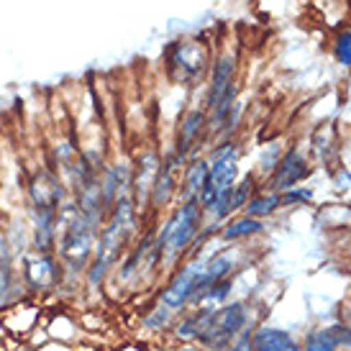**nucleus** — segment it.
Segmentation results:
<instances>
[{"mask_svg": "<svg viewBox=\"0 0 351 351\" xmlns=\"http://www.w3.org/2000/svg\"><path fill=\"white\" fill-rule=\"evenodd\" d=\"M134 226V205L128 203L126 197H118L113 205V215H110V223L103 228L98 241V254H95V262L90 269V280L98 282L100 274H106V269L116 262V256L121 254L123 244L128 239V231Z\"/></svg>", "mask_w": 351, "mask_h": 351, "instance_id": "nucleus-1", "label": "nucleus"}, {"mask_svg": "<svg viewBox=\"0 0 351 351\" xmlns=\"http://www.w3.org/2000/svg\"><path fill=\"white\" fill-rule=\"evenodd\" d=\"M62 256L69 267H80L93 252V239H95V223L98 215L85 213V210H72L62 221Z\"/></svg>", "mask_w": 351, "mask_h": 351, "instance_id": "nucleus-2", "label": "nucleus"}, {"mask_svg": "<svg viewBox=\"0 0 351 351\" xmlns=\"http://www.w3.org/2000/svg\"><path fill=\"white\" fill-rule=\"evenodd\" d=\"M236 180V152L234 147H221L215 152L213 165L208 167V177L203 182V190H200V208L205 210H213L215 200L221 193L231 190Z\"/></svg>", "mask_w": 351, "mask_h": 351, "instance_id": "nucleus-3", "label": "nucleus"}, {"mask_svg": "<svg viewBox=\"0 0 351 351\" xmlns=\"http://www.w3.org/2000/svg\"><path fill=\"white\" fill-rule=\"evenodd\" d=\"M197 218H200V205H197L195 200H187V203L172 215V221H169L167 228L162 231L159 244L156 246H159L162 252L167 249L169 256L180 254L187 244H190L193 234L197 231Z\"/></svg>", "mask_w": 351, "mask_h": 351, "instance_id": "nucleus-4", "label": "nucleus"}, {"mask_svg": "<svg viewBox=\"0 0 351 351\" xmlns=\"http://www.w3.org/2000/svg\"><path fill=\"white\" fill-rule=\"evenodd\" d=\"M244 323H246L244 305L234 302V305H228L223 311L210 313V318L205 323V331L200 333V341H205L208 346L221 349V346H226L236 333L244 328Z\"/></svg>", "mask_w": 351, "mask_h": 351, "instance_id": "nucleus-5", "label": "nucleus"}, {"mask_svg": "<svg viewBox=\"0 0 351 351\" xmlns=\"http://www.w3.org/2000/svg\"><path fill=\"white\" fill-rule=\"evenodd\" d=\"M203 267L205 264H190L182 272L177 274L175 280L169 282V287L165 290V305L169 308H177L187 302L190 298H195L197 290H200V277H203Z\"/></svg>", "mask_w": 351, "mask_h": 351, "instance_id": "nucleus-6", "label": "nucleus"}, {"mask_svg": "<svg viewBox=\"0 0 351 351\" xmlns=\"http://www.w3.org/2000/svg\"><path fill=\"white\" fill-rule=\"evenodd\" d=\"M305 177H308L305 159L298 152H287V156L277 165V172L272 177V187L274 190H290V187H295Z\"/></svg>", "mask_w": 351, "mask_h": 351, "instance_id": "nucleus-7", "label": "nucleus"}, {"mask_svg": "<svg viewBox=\"0 0 351 351\" xmlns=\"http://www.w3.org/2000/svg\"><path fill=\"white\" fill-rule=\"evenodd\" d=\"M351 343V328L346 326H328L308 336L305 351H336L339 346Z\"/></svg>", "mask_w": 351, "mask_h": 351, "instance_id": "nucleus-8", "label": "nucleus"}, {"mask_svg": "<svg viewBox=\"0 0 351 351\" xmlns=\"http://www.w3.org/2000/svg\"><path fill=\"white\" fill-rule=\"evenodd\" d=\"M254 351H300L293 336H287L280 328H259L252 339Z\"/></svg>", "mask_w": 351, "mask_h": 351, "instance_id": "nucleus-9", "label": "nucleus"}, {"mask_svg": "<svg viewBox=\"0 0 351 351\" xmlns=\"http://www.w3.org/2000/svg\"><path fill=\"white\" fill-rule=\"evenodd\" d=\"M182 156H169L165 165L156 169V177L154 182H152V190H154V195H152V200H154V205H162L169 197V190H172V177H175V167L177 162H180Z\"/></svg>", "mask_w": 351, "mask_h": 351, "instance_id": "nucleus-10", "label": "nucleus"}, {"mask_svg": "<svg viewBox=\"0 0 351 351\" xmlns=\"http://www.w3.org/2000/svg\"><path fill=\"white\" fill-rule=\"evenodd\" d=\"M203 110H193L190 116H185V121H182V131H180V144H177V156H182L190 149V144H193V138L200 134V128H203Z\"/></svg>", "mask_w": 351, "mask_h": 351, "instance_id": "nucleus-11", "label": "nucleus"}, {"mask_svg": "<svg viewBox=\"0 0 351 351\" xmlns=\"http://www.w3.org/2000/svg\"><path fill=\"white\" fill-rule=\"evenodd\" d=\"M26 274H29V282L34 287H47V285L54 280V264L47 259V256H36V259H31L29 267H26Z\"/></svg>", "mask_w": 351, "mask_h": 351, "instance_id": "nucleus-12", "label": "nucleus"}, {"mask_svg": "<svg viewBox=\"0 0 351 351\" xmlns=\"http://www.w3.org/2000/svg\"><path fill=\"white\" fill-rule=\"evenodd\" d=\"M205 177H208V165H205V162H195V165L187 169V175H185V203L187 200H195V197L200 195Z\"/></svg>", "mask_w": 351, "mask_h": 351, "instance_id": "nucleus-13", "label": "nucleus"}, {"mask_svg": "<svg viewBox=\"0 0 351 351\" xmlns=\"http://www.w3.org/2000/svg\"><path fill=\"white\" fill-rule=\"evenodd\" d=\"M121 182L126 185V169H123V167L113 169V172L106 177V185L100 190V203L110 205V203H116L118 197H123L121 195Z\"/></svg>", "mask_w": 351, "mask_h": 351, "instance_id": "nucleus-14", "label": "nucleus"}, {"mask_svg": "<svg viewBox=\"0 0 351 351\" xmlns=\"http://www.w3.org/2000/svg\"><path fill=\"white\" fill-rule=\"evenodd\" d=\"M264 226L256 221V218H239L236 223H231L228 228L223 231V239L226 241H234V239H244V236H252V234H259Z\"/></svg>", "mask_w": 351, "mask_h": 351, "instance_id": "nucleus-15", "label": "nucleus"}, {"mask_svg": "<svg viewBox=\"0 0 351 351\" xmlns=\"http://www.w3.org/2000/svg\"><path fill=\"white\" fill-rule=\"evenodd\" d=\"M280 205V197L277 195H262V197H254L246 203V213L252 218H259V215H269Z\"/></svg>", "mask_w": 351, "mask_h": 351, "instance_id": "nucleus-16", "label": "nucleus"}, {"mask_svg": "<svg viewBox=\"0 0 351 351\" xmlns=\"http://www.w3.org/2000/svg\"><path fill=\"white\" fill-rule=\"evenodd\" d=\"M159 169L156 167V156L154 154H147L144 159H141V169H138V177H136V190L138 195H141V190H147V187H152V182H154V172Z\"/></svg>", "mask_w": 351, "mask_h": 351, "instance_id": "nucleus-17", "label": "nucleus"}, {"mask_svg": "<svg viewBox=\"0 0 351 351\" xmlns=\"http://www.w3.org/2000/svg\"><path fill=\"white\" fill-rule=\"evenodd\" d=\"M10 287V252L5 239L0 236V298L8 293Z\"/></svg>", "mask_w": 351, "mask_h": 351, "instance_id": "nucleus-18", "label": "nucleus"}, {"mask_svg": "<svg viewBox=\"0 0 351 351\" xmlns=\"http://www.w3.org/2000/svg\"><path fill=\"white\" fill-rule=\"evenodd\" d=\"M336 59L343 67H351V31H341L336 39Z\"/></svg>", "mask_w": 351, "mask_h": 351, "instance_id": "nucleus-19", "label": "nucleus"}, {"mask_svg": "<svg viewBox=\"0 0 351 351\" xmlns=\"http://www.w3.org/2000/svg\"><path fill=\"white\" fill-rule=\"evenodd\" d=\"M249 195H252V180L241 182L239 187H231V210H234V208H241V205L249 200Z\"/></svg>", "mask_w": 351, "mask_h": 351, "instance_id": "nucleus-20", "label": "nucleus"}, {"mask_svg": "<svg viewBox=\"0 0 351 351\" xmlns=\"http://www.w3.org/2000/svg\"><path fill=\"white\" fill-rule=\"evenodd\" d=\"M285 200H287V203H295V200H311V193H308V190H302V193H290Z\"/></svg>", "mask_w": 351, "mask_h": 351, "instance_id": "nucleus-21", "label": "nucleus"}, {"mask_svg": "<svg viewBox=\"0 0 351 351\" xmlns=\"http://www.w3.org/2000/svg\"><path fill=\"white\" fill-rule=\"evenodd\" d=\"M182 351H197V349H182Z\"/></svg>", "mask_w": 351, "mask_h": 351, "instance_id": "nucleus-22", "label": "nucleus"}]
</instances>
